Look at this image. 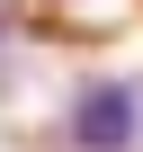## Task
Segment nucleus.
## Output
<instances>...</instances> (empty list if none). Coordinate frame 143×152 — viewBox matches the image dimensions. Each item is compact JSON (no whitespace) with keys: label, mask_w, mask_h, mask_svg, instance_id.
Instances as JSON below:
<instances>
[{"label":"nucleus","mask_w":143,"mask_h":152,"mask_svg":"<svg viewBox=\"0 0 143 152\" xmlns=\"http://www.w3.org/2000/svg\"><path fill=\"white\" fill-rule=\"evenodd\" d=\"M134 134H143V90L134 81H90L72 99V143L81 152H134Z\"/></svg>","instance_id":"f257e3e1"}]
</instances>
